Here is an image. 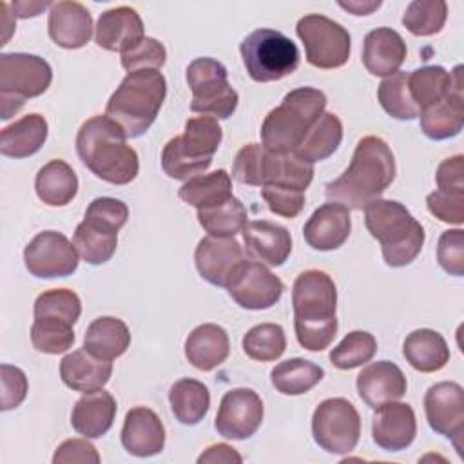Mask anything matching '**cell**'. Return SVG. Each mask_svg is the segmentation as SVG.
<instances>
[{
	"instance_id": "obj_1",
	"label": "cell",
	"mask_w": 464,
	"mask_h": 464,
	"mask_svg": "<svg viewBox=\"0 0 464 464\" xmlns=\"http://www.w3.org/2000/svg\"><path fill=\"white\" fill-rule=\"evenodd\" d=\"M395 172V156L390 145L379 136H364L355 145L348 169L326 183L324 194L330 201L362 210L392 185Z\"/></svg>"
},
{
	"instance_id": "obj_2",
	"label": "cell",
	"mask_w": 464,
	"mask_h": 464,
	"mask_svg": "<svg viewBox=\"0 0 464 464\" xmlns=\"http://www.w3.org/2000/svg\"><path fill=\"white\" fill-rule=\"evenodd\" d=\"M294 328L299 344L323 352L337 334V286L323 270L301 272L292 286Z\"/></svg>"
},
{
	"instance_id": "obj_3",
	"label": "cell",
	"mask_w": 464,
	"mask_h": 464,
	"mask_svg": "<svg viewBox=\"0 0 464 464\" xmlns=\"http://www.w3.org/2000/svg\"><path fill=\"white\" fill-rule=\"evenodd\" d=\"M76 152L82 163L107 183L127 185L138 176V154L127 143L123 129L107 114L82 123L76 134Z\"/></svg>"
},
{
	"instance_id": "obj_4",
	"label": "cell",
	"mask_w": 464,
	"mask_h": 464,
	"mask_svg": "<svg viewBox=\"0 0 464 464\" xmlns=\"http://www.w3.org/2000/svg\"><path fill=\"white\" fill-rule=\"evenodd\" d=\"M364 225L381 243L384 263L392 268L410 265L422 250L424 228L399 201L377 198L364 208Z\"/></svg>"
},
{
	"instance_id": "obj_5",
	"label": "cell",
	"mask_w": 464,
	"mask_h": 464,
	"mask_svg": "<svg viewBox=\"0 0 464 464\" xmlns=\"http://www.w3.org/2000/svg\"><path fill=\"white\" fill-rule=\"evenodd\" d=\"M165 96L167 82L160 71H134L111 94L105 114L123 129L127 138H140L154 123Z\"/></svg>"
},
{
	"instance_id": "obj_6",
	"label": "cell",
	"mask_w": 464,
	"mask_h": 464,
	"mask_svg": "<svg viewBox=\"0 0 464 464\" xmlns=\"http://www.w3.org/2000/svg\"><path fill=\"white\" fill-rule=\"evenodd\" d=\"M326 107V94L314 87H297L285 94L281 105L272 109L261 125L265 149L286 154L294 152Z\"/></svg>"
},
{
	"instance_id": "obj_7",
	"label": "cell",
	"mask_w": 464,
	"mask_h": 464,
	"mask_svg": "<svg viewBox=\"0 0 464 464\" xmlns=\"http://www.w3.org/2000/svg\"><path fill=\"white\" fill-rule=\"evenodd\" d=\"M232 178L241 185H276L304 192L314 179V165L294 152L277 154L259 143H248L236 154Z\"/></svg>"
},
{
	"instance_id": "obj_8",
	"label": "cell",
	"mask_w": 464,
	"mask_h": 464,
	"mask_svg": "<svg viewBox=\"0 0 464 464\" xmlns=\"http://www.w3.org/2000/svg\"><path fill=\"white\" fill-rule=\"evenodd\" d=\"M53 82L51 65L29 53L0 54V118L9 120L27 98L44 94Z\"/></svg>"
},
{
	"instance_id": "obj_9",
	"label": "cell",
	"mask_w": 464,
	"mask_h": 464,
	"mask_svg": "<svg viewBox=\"0 0 464 464\" xmlns=\"http://www.w3.org/2000/svg\"><path fill=\"white\" fill-rule=\"evenodd\" d=\"M241 58L254 82H277L299 67L295 44L276 29H256L241 42Z\"/></svg>"
},
{
	"instance_id": "obj_10",
	"label": "cell",
	"mask_w": 464,
	"mask_h": 464,
	"mask_svg": "<svg viewBox=\"0 0 464 464\" xmlns=\"http://www.w3.org/2000/svg\"><path fill=\"white\" fill-rule=\"evenodd\" d=\"M187 83L192 91V112L227 120L237 109L239 96L228 83V72L221 62L208 56L192 60L187 67Z\"/></svg>"
},
{
	"instance_id": "obj_11",
	"label": "cell",
	"mask_w": 464,
	"mask_h": 464,
	"mask_svg": "<svg viewBox=\"0 0 464 464\" xmlns=\"http://www.w3.org/2000/svg\"><path fill=\"white\" fill-rule=\"evenodd\" d=\"M312 435L326 453L346 455L355 450L361 437L359 411L348 399H324L312 415Z\"/></svg>"
},
{
	"instance_id": "obj_12",
	"label": "cell",
	"mask_w": 464,
	"mask_h": 464,
	"mask_svg": "<svg viewBox=\"0 0 464 464\" xmlns=\"http://www.w3.org/2000/svg\"><path fill=\"white\" fill-rule=\"evenodd\" d=\"M304 45L306 62L317 69L343 67L350 58V33L324 14H304L295 25Z\"/></svg>"
},
{
	"instance_id": "obj_13",
	"label": "cell",
	"mask_w": 464,
	"mask_h": 464,
	"mask_svg": "<svg viewBox=\"0 0 464 464\" xmlns=\"http://www.w3.org/2000/svg\"><path fill=\"white\" fill-rule=\"evenodd\" d=\"M24 263L31 276L54 279L71 276L78 268L80 256L62 232L44 230L24 248Z\"/></svg>"
},
{
	"instance_id": "obj_14",
	"label": "cell",
	"mask_w": 464,
	"mask_h": 464,
	"mask_svg": "<svg viewBox=\"0 0 464 464\" xmlns=\"http://www.w3.org/2000/svg\"><path fill=\"white\" fill-rule=\"evenodd\" d=\"M424 411L430 428L450 439L462 455L464 437V390L459 382L442 381L428 388L424 395Z\"/></svg>"
},
{
	"instance_id": "obj_15",
	"label": "cell",
	"mask_w": 464,
	"mask_h": 464,
	"mask_svg": "<svg viewBox=\"0 0 464 464\" xmlns=\"http://www.w3.org/2000/svg\"><path fill=\"white\" fill-rule=\"evenodd\" d=\"M263 413V401L254 390L234 388L223 395L214 426L225 439L245 440L259 430Z\"/></svg>"
},
{
	"instance_id": "obj_16",
	"label": "cell",
	"mask_w": 464,
	"mask_h": 464,
	"mask_svg": "<svg viewBox=\"0 0 464 464\" xmlns=\"http://www.w3.org/2000/svg\"><path fill=\"white\" fill-rule=\"evenodd\" d=\"M227 290L241 308L266 310L281 299L285 285L263 263L245 261L232 276Z\"/></svg>"
},
{
	"instance_id": "obj_17",
	"label": "cell",
	"mask_w": 464,
	"mask_h": 464,
	"mask_svg": "<svg viewBox=\"0 0 464 464\" xmlns=\"http://www.w3.org/2000/svg\"><path fill=\"white\" fill-rule=\"evenodd\" d=\"M245 261V252L234 237L207 236L198 243L194 252V263L199 276L214 286L227 288L232 276Z\"/></svg>"
},
{
	"instance_id": "obj_18",
	"label": "cell",
	"mask_w": 464,
	"mask_h": 464,
	"mask_svg": "<svg viewBox=\"0 0 464 464\" xmlns=\"http://www.w3.org/2000/svg\"><path fill=\"white\" fill-rule=\"evenodd\" d=\"M420 130L430 140H448L457 136L464 127V83H462V65L451 71V89L450 94L433 103L431 107L420 111Z\"/></svg>"
},
{
	"instance_id": "obj_19",
	"label": "cell",
	"mask_w": 464,
	"mask_h": 464,
	"mask_svg": "<svg viewBox=\"0 0 464 464\" xmlns=\"http://www.w3.org/2000/svg\"><path fill=\"white\" fill-rule=\"evenodd\" d=\"M372 422L373 442L384 451L406 450L417 435L415 411L408 402H386L375 408Z\"/></svg>"
},
{
	"instance_id": "obj_20",
	"label": "cell",
	"mask_w": 464,
	"mask_h": 464,
	"mask_svg": "<svg viewBox=\"0 0 464 464\" xmlns=\"http://www.w3.org/2000/svg\"><path fill=\"white\" fill-rule=\"evenodd\" d=\"M350 208L341 203L330 201L312 212L303 227V236L312 248L328 252L343 246L350 236Z\"/></svg>"
},
{
	"instance_id": "obj_21",
	"label": "cell",
	"mask_w": 464,
	"mask_h": 464,
	"mask_svg": "<svg viewBox=\"0 0 464 464\" xmlns=\"http://www.w3.org/2000/svg\"><path fill=\"white\" fill-rule=\"evenodd\" d=\"M241 232L246 254L257 263L281 266L292 252V236L279 223L254 219L246 221Z\"/></svg>"
},
{
	"instance_id": "obj_22",
	"label": "cell",
	"mask_w": 464,
	"mask_h": 464,
	"mask_svg": "<svg viewBox=\"0 0 464 464\" xmlns=\"http://www.w3.org/2000/svg\"><path fill=\"white\" fill-rule=\"evenodd\" d=\"M355 384L362 402L373 410L402 399L408 388L402 370L392 361L370 362L359 372Z\"/></svg>"
},
{
	"instance_id": "obj_23",
	"label": "cell",
	"mask_w": 464,
	"mask_h": 464,
	"mask_svg": "<svg viewBox=\"0 0 464 464\" xmlns=\"http://www.w3.org/2000/svg\"><path fill=\"white\" fill-rule=\"evenodd\" d=\"M47 29L51 40L58 47L80 49L91 40L92 16L80 2H53L49 7Z\"/></svg>"
},
{
	"instance_id": "obj_24",
	"label": "cell",
	"mask_w": 464,
	"mask_h": 464,
	"mask_svg": "<svg viewBox=\"0 0 464 464\" xmlns=\"http://www.w3.org/2000/svg\"><path fill=\"white\" fill-rule=\"evenodd\" d=\"M145 38L140 14L129 7H112L100 14L94 29L96 44L105 51L125 53Z\"/></svg>"
},
{
	"instance_id": "obj_25",
	"label": "cell",
	"mask_w": 464,
	"mask_h": 464,
	"mask_svg": "<svg viewBox=\"0 0 464 464\" xmlns=\"http://www.w3.org/2000/svg\"><path fill=\"white\" fill-rule=\"evenodd\" d=\"M121 444L134 457H152L165 446V428L160 417L145 406L130 408L121 428Z\"/></svg>"
},
{
	"instance_id": "obj_26",
	"label": "cell",
	"mask_w": 464,
	"mask_h": 464,
	"mask_svg": "<svg viewBox=\"0 0 464 464\" xmlns=\"http://www.w3.org/2000/svg\"><path fill=\"white\" fill-rule=\"evenodd\" d=\"M406 44L392 27L372 29L362 42V63L373 76H392L406 60Z\"/></svg>"
},
{
	"instance_id": "obj_27",
	"label": "cell",
	"mask_w": 464,
	"mask_h": 464,
	"mask_svg": "<svg viewBox=\"0 0 464 464\" xmlns=\"http://www.w3.org/2000/svg\"><path fill=\"white\" fill-rule=\"evenodd\" d=\"M116 408L114 397L103 388L83 393L72 406L71 424L80 435L87 439H100L111 430Z\"/></svg>"
},
{
	"instance_id": "obj_28",
	"label": "cell",
	"mask_w": 464,
	"mask_h": 464,
	"mask_svg": "<svg viewBox=\"0 0 464 464\" xmlns=\"http://www.w3.org/2000/svg\"><path fill=\"white\" fill-rule=\"evenodd\" d=\"M112 373V362L89 353L85 348L67 353L60 361V377L74 392L89 393L102 390Z\"/></svg>"
},
{
	"instance_id": "obj_29",
	"label": "cell",
	"mask_w": 464,
	"mask_h": 464,
	"mask_svg": "<svg viewBox=\"0 0 464 464\" xmlns=\"http://www.w3.org/2000/svg\"><path fill=\"white\" fill-rule=\"evenodd\" d=\"M230 353L228 334L223 326L214 323H205L196 326L185 341L187 361L201 370L210 372L223 364Z\"/></svg>"
},
{
	"instance_id": "obj_30",
	"label": "cell",
	"mask_w": 464,
	"mask_h": 464,
	"mask_svg": "<svg viewBox=\"0 0 464 464\" xmlns=\"http://www.w3.org/2000/svg\"><path fill=\"white\" fill-rule=\"evenodd\" d=\"M174 138L178 141V147L188 160L208 169L212 163V156L223 140V129L216 118L201 114L188 118L185 121L183 134Z\"/></svg>"
},
{
	"instance_id": "obj_31",
	"label": "cell",
	"mask_w": 464,
	"mask_h": 464,
	"mask_svg": "<svg viewBox=\"0 0 464 464\" xmlns=\"http://www.w3.org/2000/svg\"><path fill=\"white\" fill-rule=\"evenodd\" d=\"M49 134L47 121L42 114L31 112L2 129L0 152L7 158H27L42 149Z\"/></svg>"
},
{
	"instance_id": "obj_32",
	"label": "cell",
	"mask_w": 464,
	"mask_h": 464,
	"mask_svg": "<svg viewBox=\"0 0 464 464\" xmlns=\"http://www.w3.org/2000/svg\"><path fill=\"white\" fill-rule=\"evenodd\" d=\"M402 355L411 368L422 373L442 370L450 361L446 339L430 328H419L408 334L402 344Z\"/></svg>"
},
{
	"instance_id": "obj_33",
	"label": "cell",
	"mask_w": 464,
	"mask_h": 464,
	"mask_svg": "<svg viewBox=\"0 0 464 464\" xmlns=\"http://www.w3.org/2000/svg\"><path fill=\"white\" fill-rule=\"evenodd\" d=\"M130 344V332L127 324L118 317L94 319L83 335V348L98 359L112 361L127 352Z\"/></svg>"
},
{
	"instance_id": "obj_34",
	"label": "cell",
	"mask_w": 464,
	"mask_h": 464,
	"mask_svg": "<svg viewBox=\"0 0 464 464\" xmlns=\"http://www.w3.org/2000/svg\"><path fill=\"white\" fill-rule=\"evenodd\" d=\"M34 188L42 203L49 207H65L78 192V178L67 161L51 160L38 170Z\"/></svg>"
},
{
	"instance_id": "obj_35",
	"label": "cell",
	"mask_w": 464,
	"mask_h": 464,
	"mask_svg": "<svg viewBox=\"0 0 464 464\" xmlns=\"http://www.w3.org/2000/svg\"><path fill=\"white\" fill-rule=\"evenodd\" d=\"M178 196L181 201H185L187 205L198 210L223 205L234 196L230 174L219 169L210 174L194 176L179 187Z\"/></svg>"
},
{
	"instance_id": "obj_36",
	"label": "cell",
	"mask_w": 464,
	"mask_h": 464,
	"mask_svg": "<svg viewBox=\"0 0 464 464\" xmlns=\"http://www.w3.org/2000/svg\"><path fill=\"white\" fill-rule=\"evenodd\" d=\"M343 141V123L337 114L323 112L321 118L312 125L301 145L294 150L295 156L308 163L323 161L330 158Z\"/></svg>"
},
{
	"instance_id": "obj_37",
	"label": "cell",
	"mask_w": 464,
	"mask_h": 464,
	"mask_svg": "<svg viewBox=\"0 0 464 464\" xmlns=\"http://www.w3.org/2000/svg\"><path fill=\"white\" fill-rule=\"evenodd\" d=\"M169 402L176 420L185 426H194L208 413L210 392L201 381L179 379L170 386Z\"/></svg>"
},
{
	"instance_id": "obj_38",
	"label": "cell",
	"mask_w": 464,
	"mask_h": 464,
	"mask_svg": "<svg viewBox=\"0 0 464 464\" xmlns=\"http://www.w3.org/2000/svg\"><path fill=\"white\" fill-rule=\"evenodd\" d=\"M324 377V370L306 359L294 357L276 364L270 372L272 386L283 395H303Z\"/></svg>"
},
{
	"instance_id": "obj_39",
	"label": "cell",
	"mask_w": 464,
	"mask_h": 464,
	"mask_svg": "<svg viewBox=\"0 0 464 464\" xmlns=\"http://www.w3.org/2000/svg\"><path fill=\"white\" fill-rule=\"evenodd\" d=\"M72 245L85 263L103 265L116 252L118 232L83 219L74 230Z\"/></svg>"
},
{
	"instance_id": "obj_40",
	"label": "cell",
	"mask_w": 464,
	"mask_h": 464,
	"mask_svg": "<svg viewBox=\"0 0 464 464\" xmlns=\"http://www.w3.org/2000/svg\"><path fill=\"white\" fill-rule=\"evenodd\" d=\"M451 89V72L440 65H424L408 72V91L419 111L444 100Z\"/></svg>"
},
{
	"instance_id": "obj_41",
	"label": "cell",
	"mask_w": 464,
	"mask_h": 464,
	"mask_svg": "<svg viewBox=\"0 0 464 464\" xmlns=\"http://www.w3.org/2000/svg\"><path fill=\"white\" fill-rule=\"evenodd\" d=\"M248 212L245 205L232 196L228 201L218 207L198 210V221L208 236L234 237L246 225Z\"/></svg>"
},
{
	"instance_id": "obj_42",
	"label": "cell",
	"mask_w": 464,
	"mask_h": 464,
	"mask_svg": "<svg viewBox=\"0 0 464 464\" xmlns=\"http://www.w3.org/2000/svg\"><path fill=\"white\" fill-rule=\"evenodd\" d=\"M377 98L381 107L395 120L410 121L420 114L408 91V72L397 71L395 74L386 76L377 89Z\"/></svg>"
},
{
	"instance_id": "obj_43",
	"label": "cell",
	"mask_w": 464,
	"mask_h": 464,
	"mask_svg": "<svg viewBox=\"0 0 464 464\" xmlns=\"http://www.w3.org/2000/svg\"><path fill=\"white\" fill-rule=\"evenodd\" d=\"M286 350L285 330L276 323H261L243 335V352L261 362L279 359Z\"/></svg>"
},
{
	"instance_id": "obj_44",
	"label": "cell",
	"mask_w": 464,
	"mask_h": 464,
	"mask_svg": "<svg viewBox=\"0 0 464 464\" xmlns=\"http://www.w3.org/2000/svg\"><path fill=\"white\" fill-rule=\"evenodd\" d=\"M448 18L444 0H413L402 14V25L415 36L437 34Z\"/></svg>"
},
{
	"instance_id": "obj_45",
	"label": "cell",
	"mask_w": 464,
	"mask_h": 464,
	"mask_svg": "<svg viewBox=\"0 0 464 464\" xmlns=\"http://www.w3.org/2000/svg\"><path fill=\"white\" fill-rule=\"evenodd\" d=\"M31 343L34 350L42 353H63L74 343L72 324L54 317H34L31 326Z\"/></svg>"
},
{
	"instance_id": "obj_46",
	"label": "cell",
	"mask_w": 464,
	"mask_h": 464,
	"mask_svg": "<svg viewBox=\"0 0 464 464\" xmlns=\"http://www.w3.org/2000/svg\"><path fill=\"white\" fill-rule=\"evenodd\" d=\"M377 352V341L370 332L353 330L332 348L330 361L339 370H353L364 362H370Z\"/></svg>"
},
{
	"instance_id": "obj_47",
	"label": "cell",
	"mask_w": 464,
	"mask_h": 464,
	"mask_svg": "<svg viewBox=\"0 0 464 464\" xmlns=\"http://www.w3.org/2000/svg\"><path fill=\"white\" fill-rule=\"evenodd\" d=\"M34 317H54L74 324L82 314L78 294L67 288H53L42 292L34 301Z\"/></svg>"
},
{
	"instance_id": "obj_48",
	"label": "cell",
	"mask_w": 464,
	"mask_h": 464,
	"mask_svg": "<svg viewBox=\"0 0 464 464\" xmlns=\"http://www.w3.org/2000/svg\"><path fill=\"white\" fill-rule=\"evenodd\" d=\"M167 62V49L165 45L150 36H145L140 44L132 49L121 53V67L127 72L143 71V69H156L160 71Z\"/></svg>"
},
{
	"instance_id": "obj_49",
	"label": "cell",
	"mask_w": 464,
	"mask_h": 464,
	"mask_svg": "<svg viewBox=\"0 0 464 464\" xmlns=\"http://www.w3.org/2000/svg\"><path fill=\"white\" fill-rule=\"evenodd\" d=\"M437 261L450 276H464V230L453 228L446 230L439 237Z\"/></svg>"
},
{
	"instance_id": "obj_50",
	"label": "cell",
	"mask_w": 464,
	"mask_h": 464,
	"mask_svg": "<svg viewBox=\"0 0 464 464\" xmlns=\"http://www.w3.org/2000/svg\"><path fill=\"white\" fill-rule=\"evenodd\" d=\"M127 218H129V208L121 199L96 198L89 203L83 219L118 232L127 223Z\"/></svg>"
},
{
	"instance_id": "obj_51",
	"label": "cell",
	"mask_w": 464,
	"mask_h": 464,
	"mask_svg": "<svg viewBox=\"0 0 464 464\" xmlns=\"http://www.w3.org/2000/svg\"><path fill=\"white\" fill-rule=\"evenodd\" d=\"M428 210L440 221L462 225L464 221V190H433L426 198Z\"/></svg>"
},
{
	"instance_id": "obj_52",
	"label": "cell",
	"mask_w": 464,
	"mask_h": 464,
	"mask_svg": "<svg viewBox=\"0 0 464 464\" xmlns=\"http://www.w3.org/2000/svg\"><path fill=\"white\" fill-rule=\"evenodd\" d=\"M261 198L268 205L270 212L288 219L295 218L304 207V192L286 188V187H276V185L261 187Z\"/></svg>"
},
{
	"instance_id": "obj_53",
	"label": "cell",
	"mask_w": 464,
	"mask_h": 464,
	"mask_svg": "<svg viewBox=\"0 0 464 464\" xmlns=\"http://www.w3.org/2000/svg\"><path fill=\"white\" fill-rule=\"evenodd\" d=\"M0 381H2V411L18 408L27 395V377L25 373L11 364L0 366Z\"/></svg>"
},
{
	"instance_id": "obj_54",
	"label": "cell",
	"mask_w": 464,
	"mask_h": 464,
	"mask_svg": "<svg viewBox=\"0 0 464 464\" xmlns=\"http://www.w3.org/2000/svg\"><path fill=\"white\" fill-rule=\"evenodd\" d=\"M98 464L100 462V453L98 450L85 439H67L63 440L54 455H53V464Z\"/></svg>"
},
{
	"instance_id": "obj_55",
	"label": "cell",
	"mask_w": 464,
	"mask_h": 464,
	"mask_svg": "<svg viewBox=\"0 0 464 464\" xmlns=\"http://www.w3.org/2000/svg\"><path fill=\"white\" fill-rule=\"evenodd\" d=\"M435 179L440 190H464V156L457 154L446 158L439 165Z\"/></svg>"
},
{
	"instance_id": "obj_56",
	"label": "cell",
	"mask_w": 464,
	"mask_h": 464,
	"mask_svg": "<svg viewBox=\"0 0 464 464\" xmlns=\"http://www.w3.org/2000/svg\"><path fill=\"white\" fill-rule=\"evenodd\" d=\"M243 457L228 444H212L199 457L198 464H241Z\"/></svg>"
},
{
	"instance_id": "obj_57",
	"label": "cell",
	"mask_w": 464,
	"mask_h": 464,
	"mask_svg": "<svg viewBox=\"0 0 464 464\" xmlns=\"http://www.w3.org/2000/svg\"><path fill=\"white\" fill-rule=\"evenodd\" d=\"M381 0H348V2H344V0H339V7H343V9H346V11H350L352 14H357V16H366V14H370V13H373L375 9H379L381 7Z\"/></svg>"
},
{
	"instance_id": "obj_58",
	"label": "cell",
	"mask_w": 464,
	"mask_h": 464,
	"mask_svg": "<svg viewBox=\"0 0 464 464\" xmlns=\"http://www.w3.org/2000/svg\"><path fill=\"white\" fill-rule=\"evenodd\" d=\"M11 7L18 18H33V16H38L44 9L51 7V4L49 2H13Z\"/></svg>"
}]
</instances>
